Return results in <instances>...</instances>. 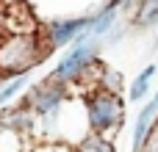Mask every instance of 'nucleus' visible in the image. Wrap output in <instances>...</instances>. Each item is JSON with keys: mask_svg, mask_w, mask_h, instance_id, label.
Returning <instances> with one entry per match:
<instances>
[{"mask_svg": "<svg viewBox=\"0 0 158 152\" xmlns=\"http://www.w3.org/2000/svg\"><path fill=\"white\" fill-rule=\"evenodd\" d=\"M6 33V25H3V17H0V36Z\"/></svg>", "mask_w": 158, "mask_h": 152, "instance_id": "obj_11", "label": "nucleus"}, {"mask_svg": "<svg viewBox=\"0 0 158 152\" xmlns=\"http://www.w3.org/2000/svg\"><path fill=\"white\" fill-rule=\"evenodd\" d=\"M117 14H119V6H117L114 0H108L97 14L89 17V25H86V30H83L81 36H89V39H103V36H108V33L117 28Z\"/></svg>", "mask_w": 158, "mask_h": 152, "instance_id": "obj_6", "label": "nucleus"}, {"mask_svg": "<svg viewBox=\"0 0 158 152\" xmlns=\"http://www.w3.org/2000/svg\"><path fill=\"white\" fill-rule=\"evenodd\" d=\"M144 152H158V141H156V144H150V147H147Z\"/></svg>", "mask_w": 158, "mask_h": 152, "instance_id": "obj_10", "label": "nucleus"}, {"mask_svg": "<svg viewBox=\"0 0 158 152\" xmlns=\"http://www.w3.org/2000/svg\"><path fill=\"white\" fill-rule=\"evenodd\" d=\"M156 47H158V36H156Z\"/></svg>", "mask_w": 158, "mask_h": 152, "instance_id": "obj_14", "label": "nucleus"}, {"mask_svg": "<svg viewBox=\"0 0 158 152\" xmlns=\"http://www.w3.org/2000/svg\"><path fill=\"white\" fill-rule=\"evenodd\" d=\"M3 127H6V122H3V119H0V133H3Z\"/></svg>", "mask_w": 158, "mask_h": 152, "instance_id": "obj_13", "label": "nucleus"}, {"mask_svg": "<svg viewBox=\"0 0 158 152\" xmlns=\"http://www.w3.org/2000/svg\"><path fill=\"white\" fill-rule=\"evenodd\" d=\"M156 72H158V64H147V66L133 78V86H131V91H128V97H131L133 102H142V100L150 94V83H153Z\"/></svg>", "mask_w": 158, "mask_h": 152, "instance_id": "obj_7", "label": "nucleus"}, {"mask_svg": "<svg viewBox=\"0 0 158 152\" xmlns=\"http://www.w3.org/2000/svg\"><path fill=\"white\" fill-rule=\"evenodd\" d=\"M89 25V17H67V19H56L47 25L44 36H47V50H58V47H67L72 44Z\"/></svg>", "mask_w": 158, "mask_h": 152, "instance_id": "obj_5", "label": "nucleus"}, {"mask_svg": "<svg viewBox=\"0 0 158 152\" xmlns=\"http://www.w3.org/2000/svg\"><path fill=\"white\" fill-rule=\"evenodd\" d=\"M50 50L42 47L39 33H3L0 36V80L28 75Z\"/></svg>", "mask_w": 158, "mask_h": 152, "instance_id": "obj_1", "label": "nucleus"}, {"mask_svg": "<svg viewBox=\"0 0 158 152\" xmlns=\"http://www.w3.org/2000/svg\"><path fill=\"white\" fill-rule=\"evenodd\" d=\"M64 97H67V83L44 80L42 86L28 89V97H25L22 111H28V114H33V116H53V114L61 108Z\"/></svg>", "mask_w": 158, "mask_h": 152, "instance_id": "obj_4", "label": "nucleus"}, {"mask_svg": "<svg viewBox=\"0 0 158 152\" xmlns=\"http://www.w3.org/2000/svg\"><path fill=\"white\" fill-rule=\"evenodd\" d=\"M89 152H114V147H111V141H108V138L94 136V138H92V144H89Z\"/></svg>", "mask_w": 158, "mask_h": 152, "instance_id": "obj_9", "label": "nucleus"}, {"mask_svg": "<svg viewBox=\"0 0 158 152\" xmlns=\"http://www.w3.org/2000/svg\"><path fill=\"white\" fill-rule=\"evenodd\" d=\"M150 102H153V105H156V108H158V91H156V97H153V100H150Z\"/></svg>", "mask_w": 158, "mask_h": 152, "instance_id": "obj_12", "label": "nucleus"}, {"mask_svg": "<svg viewBox=\"0 0 158 152\" xmlns=\"http://www.w3.org/2000/svg\"><path fill=\"white\" fill-rule=\"evenodd\" d=\"M86 119H89V127L94 136L108 138L111 133H117L125 119V102H122L119 91L97 86L92 94H86Z\"/></svg>", "mask_w": 158, "mask_h": 152, "instance_id": "obj_2", "label": "nucleus"}, {"mask_svg": "<svg viewBox=\"0 0 158 152\" xmlns=\"http://www.w3.org/2000/svg\"><path fill=\"white\" fill-rule=\"evenodd\" d=\"M133 25H136L139 30L158 25V0H139V3H136Z\"/></svg>", "mask_w": 158, "mask_h": 152, "instance_id": "obj_8", "label": "nucleus"}, {"mask_svg": "<svg viewBox=\"0 0 158 152\" xmlns=\"http://www.w3.org/2000/svg\"><path fill=\"white\" fill-rule=\"evenodd\" d=\"M97 50H100V39H89V36H78L72 42V47L61 55V61L56 64V69L50 72L47 80L56 83H72L78 78H83L89 72V66H94L97 61Z\"/></svg>", "mask_w": 158, "mask_h": 152, "instance_id": "obj_3", "label": "nucleus"}]
</instances>
